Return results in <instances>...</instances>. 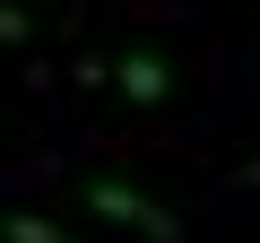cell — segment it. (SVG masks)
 <instances>
[{
  "label": "cell",
  "mask_w": 260,
  "mask_h": 243,
  "mask_svg": "<svg viewBox=\"0 0 260 243\" xmlns=\"http://www.w3.org/2000/svg\"><path fill=\"white\" fill-rule=\"evenodd\" d=\"M78 200H87L104 226H130V234H148V243H182V217H174V208H156L148 191H130V183H113V174H87Z\"/></svg>",
  "instance_id": "cell-1"
},
{
  "label": "cell",
  "mask_w": 260,
  "mask_h": 243,
  "mask_svg": "<svg viewBox=\"0 0 260 243\" xmlns=\"http://www.w3.org/2000/svg\"><path fill=\"white\" fill-rule=\"evenodd\" d=\"M234 183H243V191H260V157H251V165H243V174H234Z\"/></svg>",
  "instance_id": "cell-5"
},
{
  "label": "cell",
  "mask_w": 260,
  "mask_h": 243,
  "mask_svg": "<svg viewBox=\"0 0 260 243\" xmlns=\"http://www.w3.org/2000/svg\"><path fill=\"white\" fill-rule=\"evenodd\" d=\"M0 44H26V9H9V0H0Z\"/></svg>",
  "instance_id": "cell-4"
},
{
  "label": "cell",
  "mask_w": 260,
  "mask_h": 243,
  "mask_svg": "<svg viewBox=\"0 0 260 243\" xmlns=\"http://www.w3.org/2000/svg\"><path fill=\"white\" fill-rule=\"evenodd\" d=\"M0 234H9V243H78V234H61L52 217H26V208H9V217H0Z\"/></svg>",
  "instance_id": "cell-3"
},
{
  "label": "cell",
  "mask_w": 260,
  "mask_h": 243,
  "mask_svg": "<svg viewBox=\"0 0 260 243\" xmlns=\"http://www.w3.org/2000/svg\"><path fill=\"white\" fill-rule=\"evenodd\" d=\"M113 87H121L130 104H165V96H174V61H165V52H121V61H113Z\"/></svg>",
  "instance_id": "cell-2"
}]
</instances>
